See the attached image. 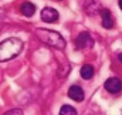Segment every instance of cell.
Here are the masks:
<instances>
[{
  "label": "cell",
  "mask_w": 122,
  "mask_h": 115,
  "mask_svg": "<svg viewBox=\"0 0 122 115\" xmlns=\"http://www.w3.org/2000/svg\"><path fill=\"white\" fill-rule=\"evenodd\" d=\"M60 115H77V111L71 105H62L60 110Z\"/></svg>",
  "instance_id": "obj_11"
},
{
  "label": "cell",
  "mask_w": 122,
  "mask_h": 115,
  "mask_svg": "<svg viewBox=\"0 0 122 115\" xmlns=\"http://www.w3.org/2000/svg\"><path fill=\"white\" fill-rule=\"evenodd\" d=\"M118 4H119V7H121V10H122V0H119V1H118Z\"/></svg>",
  "instance_id": "obj_13"
},
{
  "label": "cell",
  "mask_w": 122,
  "mask_h": 115,
  "mask_svg": "<svg viewBox=\"0 0 122 115\" xmlns=\"http://www.w3.org/2000/svg\"><path fill=\"white\" fill-rule=\"evenodd\" d=\"M23 48V43L17 37L6 38L0 43V61H9L20 54Z\"/></svg>",
  "instance_id": "obj_1"
},
{
  "label": "cell",
  "mask_w": 122,
  "mask_h": 115,
  "mask_svg": "<svg viewBox=\"0 0 122 115\" xmlns=\"http://www.w3.org/2000/svg\"><path fill=\"white\" fill-rule=\"evenodd\" d=\"M68 97H70L71 99L77 101V102H81V101L84 99V89L80 85L70 87V89H68Z\"/></svg>",
  "instance_id": "obj_6"
},
{
  "label": "cell",
  "mask_w": 122,
  "mask_h": 115,
  "mask_svg": "<svg viewBox=\"0 0 122 115\" xmlns=\"http://www.w3.org/2000/svg\"><path fill=\"white\" fill-rule=\"evenodd\" d=\"M3 115H23V111L19 110V108H14V110H10V111L4 112Z\"/></svg>",
  "instance_id": "obj_12"
},
{
  "label": "cell",
  "mask_w": 122,
  "mask_h": 115,
  "mask_svg": "<svg viewBox=\"0 0 122 115\" xmlns=\"http://www.w3.org/2000/svg\"><path fill=\"white\" fill-rule=\"evenodd\" d=\"M118 57H119V61H121V63H122V53H121V54H119V56H118Z\"/></svg>",
  "instance_id": "obj_14"
},
{
  "label": "cell",
  "mask_w": 122,
  "mask_h": 115,
  "mask_svg": "<svg viewBox=\"0 0 122 115\" xmlns=\"http://www.w3.org/2000/svg\"><path fill=\"white\" fill-rule=\"evenodd\" d=\"M41 20L46 23H54L58 20V11L53 7H46L41 10Z\"/></svg>",
  "instance_id": "obj_5"
},
{
  "label": "cell",
  "mask_w": 122,
  "mask_h": 115,
  "mask_svg": "<svg viewBox=\"0 0 122 115\" xmlns=\"http://www.w3.org/2000/svg\"><path fill=\"white\" fill-rule=\"evenodd\" d=\"M104 87H105V89H107L108 92L118 94L122 89V81L119 78H117V77H112V78H108V80L105 81Z\"/></svg>",
  "instance_id": "obj_4"
},
{
  "label": "cell",
  "mask_w": 122,
  "mask_h": 115,
  "mask_svg": "<svg viewBox=\"0 0 122 115\" xmlns=\"http://www.w3.org/2000/svg\"><path fill=\"white\" fill-rule=\"evenodd\" d=\"M80 73H81V77H82L84 80H90V78L94 77V67L85 64V65H82V68H81Z\"/></svg>",
  "instance_id": "obj_9"
},
{
  "label": "cell",
  "mask_w": 122,
  "mask_h": 115,
  "mask_svg": "<svg viewBox=\"0 0 122 115\" xmlns=\"http://www.w3.org/2000/svg\"><path fill=\"white\" fill-rule=\"evenodd\" d=\"M99 14H101V19H102V27L104 29H112L114 27V20H112L111 11L107 10V9H102V10H99Z\"/></svg>",
  "instance_id": "obj_7"
},
{
  "label": "cell",
  "mask_w": 122,
  "mask_h": 115,
  "mask_svg": "<svg viewBox=\"0 0 122 115\" xmlns=\"http://www.w3.org/2000/svg\"><path fill=\"white\" fill-rule=\"evenodd\" d=\"M85 9H87V13H88V14H95V11L99 10V4H98L97 0H92V1H88V3H87Z\"/></svg>",
  "instance_id": "obj_10"
},
{
  "label": "cell",
  "mask_w": 122,
  "mask_h": 115,
  "mask_svg": "<svg viewBox=\"0 0 122 115\" xmlns=\"http://www.w3.org/2000/svg\"><path fill=\"white\" fill-rule=\"evenodd\" d=\"M92 46H94V38L91 37V34L87 33V31L81 33V34L75 38V48H78V50L90 48Z\"/></svg>",
  "instance_id": "obj_3"
},
{
  "label": "cell",
  "mask_w": 122,
  "mask_h": 115,
  "mask_svg": "<svg viewBox=\"0 0 122 115\" xmlns=\"http://www.w3.org/2000/svg\"><path fill=\"white\" fill-rule=\"evenodd\" d=\"M20 11L26 16V17H31L33 14H34V11H36V6L30 3V1H24L23 4H21V7H20Z\"/></svg>",
  "instance_id": "obj_8"
},
{
  "label": "cell",
  "mask_w": 122,
  "mask_h": 115,
  "mask_svg": "<svg viewBox=\"0 0 122 115\" xmlns=\"http://www.w3.org/2000/svg\"><path fill=\"white\" fill-rule=\"evenodd\" d=\"M36 34H37V37H38L43 43L48 44L50 47H54V48H58V50H62V48L65 47V40H64V37L61 36L60 33L54 31V30L37 29L36 30Z\"/></svg>",
  "instance_id": "obj_2"
}]
</instances>
